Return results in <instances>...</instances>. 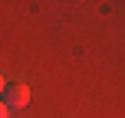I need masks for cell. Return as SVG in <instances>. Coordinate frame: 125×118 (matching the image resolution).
<instances>
[{"label":"cell","instance_id":"1","mask_svg":"<svg viewBox=\"0 0 125 118\" xmlns=\"http://www.w3.org/2000/svg\"><path fill=\"white\" fill-rule=\"evenodd\" d=\"M0 102H3L7 112H20V108H26V102H30V85H26V82H7Z\"/></svg>","mask_w":125,"mask_h":118},{"label":"cell","instance_id":"2","mask_svg":"<svg viewBox=\"0 0 125 118\" xmlns=\"http://www.w3.org/2000/svg\"><path fill=\"white\" fill-rule=\"evenodd\" d=\"M3 89H7V79H3V72H0V95H3Z\"/></svg>","mask_w":125,"mask_h":118},{"label":"cell","instance_id":"3","mask_svg":"<svg viewBox=\"0 0 125 118\" xmlns=\"http://www.w3.org/2000/svg\"><path fill=\"white\" fill-rule=\"evenodd\" d=\"M0 118H10V112L3 108V102H0Z\"/></svg>","mask_w":125,"mask_h":118}]
</instances>
